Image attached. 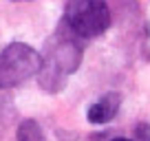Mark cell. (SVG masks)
<instances>
[{
	"label": "cell",
	"mask_w": 150,
	"mask_h": 141,
	"mask_svg": "<svg viewBox=\"0 0 150 141\" xmlns=\"http://www.w3.org/2000/svg\"><path fill=\"white\" fill-rule=\"evenodd\" d=\"M62 22L75 38H97L110 27V11L106 2L99 0H73L66 2Z\"/></svg>",
	"instance_id": "2"
},
{
	"label": "cell",
	"mask_w": 150,
	"mask_h": 141,
	"mask_svg": "<svg viewBox=\"0 0 150 141\" xmlns=\"http://www.w3.org/2000/svg\"><path fill=\"white\" fill-rule=\"evenodd\" d=\"M16 137H18V141H47L42 135V128L38 126V121H33V119L20 121Z\"/></svg>",
	"instance_id": "5"
},
{
	"label": "cell",
	"mask_w": 150,
	"mask_h": 141,
	"mask_svg": "<svg viewBox=\"0 0 150 141\" xmlns=\"http://www.w3.org/2000/svg\"><path fill=\"white\" fill-rule=\"evenodd\" d=\"M112 141H130V139H126V137H115Z\"/></svg>",
	"instance_id": "7"
},
{
	"label": "cell",
	"mask_w": 150,
	"mask_h": 141,
	"mask_svg": "<svg viewBox=\"0 0 150 141\" xmlns=\"http://www.w3.org/2000/svg\"><path fill=\"white\" fill-rule=\"evenodd\" d=\"M119 106H122V95L119 93H106L104 97H99L86 113V119L95 126H102L115 119V115L119 113Z\"/></svg>",
	"instance_id": "4"
},
{
	"label": "cell",
	"mask_w": 150,
	"mask_h": 141,
	"mask_svg": "<svg viewBox=\"0 0 150 141\" xmlns=\"http://www.w3.org/2000/svg\"><path fill=\"white\" fill-rule=\"evenodd\" d=\"M42 55L33 47L13 42L0 51V88H13L38 75Z\"/></svg>",
	"instance_id": "3"
},
{
	"label": "cell",
	"mask_w": 150,
	"mask_h": 141,
	"mask_svg": "<svg viewBox=\"0 0 150 141\" xmlns=\"http://www.w3.org/2000/svg\"><path fill=\"white\" fill-rule=\"evenodd\" d=\"M42 66L38 70V82L47 93H60L66 86V77L80 68L82 64V47L80 38H75L64 22L44 44Z\"/></svg>",
	"instance_id": "1"
},
{
	"label": "cell",
	"mask_w": 150,
	"mask_h": 141,
	"mask_svg": "<svg viewBox=\"0 0 150 141\" xmlns=\"http://www.w3.org/2000/svg\"><path fill=\"white\" fill-rule=\"evenodd\" d=\"M130 141H150V123L148 121H139L132 128V139Z\"/></svg>",
	"instance_id": "6"
}]
</instances>
